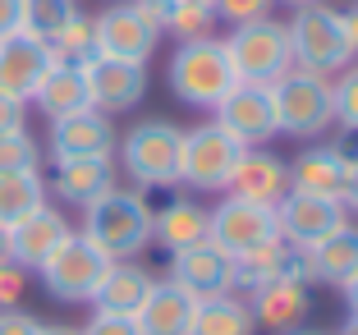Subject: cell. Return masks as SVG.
<instances>
[{"mask_svg":"<svg viewBox=\"0 0 358 335\" xmlns=\"http://www.w3.org/2000/svg\"><path fill=\"white\" fill-rule=\"evenodd\" d=\"M83 234L87 243L110 257V262H134L138 252L152 243V207L138 189H110L96 202L83 207Z\"/></svg>","mask_w":358,"mask_h":335,"instance_id":"1","label":"cell"},{"mask_svg":"<svg viewBox=\"0 0 358 335\" xmlns=\"http://www.w3.org/2000/svg\"><path fill=\"white\" fill-rule=\"evenodd\" d=\"M239 83L234 64L225 55L221 37H198V42H179L170 55V92L193 111H216L221 97Z\"/></svg>","mask_w":358,"mask_h":335,"instance_id":"2","label":"cell"},{"mask_svg":"<svg viewBox=\"0 0 358 335\" xmlns=\"http://www.w3.org/2000/svg\"><path fill=\"white\" fill-rule=\"evenodd\" d=\"M115 147H120V166L138 189H175L179 184L184 129H175L170 120H138Z\"/></svg>","mask_w":358,"mask_h":335,"instance_id":"3","label":"cell"},{"mask_svg":"<svg viewBox=\"0 0 358 335\" xmlns=\"http://www.w3.org/2000/svg\"><path fill=\"white\" fill-rule=\"evenodd\" d=\"M275 129L289 138H317L336 124V101H331V78L313 69H289L271 83Z\"/></svg>","mask_w":358,"mask_h":335,"instance_id":"4","label":"cell"},{"mask_svg":"<svg viewBox=\"0 0 358 335\" xmlns=\"http://www.w3.org/2000/svg\"><path fill=\"white\" fill-rule=\"evenodd\" d=\"M225 55L234 64V78L239 83H257V87H271L275 78L294 69V51H289V28L275 19H257V23H243L225 37Z\"/></svg>","mask_w":358,"mask_h":335,"instance_id":"5","label":"cell"},{"mask_svg":"<svg viewBox=\"0 0 358 335\" xmlns=\"http://www.w3.org/2000/svg\"><path fill=\"white\" fill-rule=\"evenodd\" d=\"M248 147L230 138L216 120L198 129H184V147H179V184H189L193 193H225L239 157Z\"/></svg>","mask_w":358,"mask_h":335,"instance_id":"6","label":"cell"},{"mask_svg":"<svg viewBox=\"0 0 358 335\" xmlns=\"http://www.w3.org/2000/svg\"><path fill=\"white\" fill-rule=\"evenodd\" d=\"M289 28V51H294V69H313V73H340L354 55L345 46V32H340V10L331 5H299L294 19L285 23Z\"/></svg>","mask_w":358,"mask_h":335,"instance_id":"7","label":"cell"},{"mask_svg":"<svg viewBox=\"0 0 358 335\" xmlns=\"http://www.w3.org/2000/svg\"><path fill=\"white\" fill-rule=\"evenodd\" d=\"M106 271H110V257H106L96 243H87L83 234H69V239L37 266L46 294L60 299V304H92V294H96V285H101Z\"/></svg>","mask_w":358,"mask_h":335,"instance_id":"8","label":"cell"},{"mask_svg":"<svg viewBox=\"0 0 358 335\" xmlns=\"http://www.w3.org/2000/svg\"><path fill=\"white\" fill-rule=\"evenodd\" d=\"M275 207H257V202L243 198H225L207 211V243L225 252V257H239V252L257 248V243L275 239Z\"/></svg>","mask_w":358,"mask_h":335,"instance_id":"9","label":"cell"},{"mask_svg":"<svg viewBox=\"0 0 358 335\" xmlns=\"http://www.w3.org/2000/svg\"><path fill=\"white\" fill-rule=\"evenodd\" d=\"M157 42H161V28H152V23L129 5V0H120V5H110V10H101L92 19V46H96V55L129 60V64H148L152 51H157Z\"/></svg>","mask_w":358,"mask_h":335,"instance_id":"10","label":"cell"},{"mask_svg":"<svg viewBox=\"0 0 358 335\" xmlns=\"http://www.w3.org/2000/svg\"><path fill=\"white\" fill-rule=\"evenodd\" d=\"M349 220L345 202L336 198H313V193H285L280 202H275V230H280V239L289 243V248H313V243H322L327 234H336L340 225Z\"/></svg>","mask_w":358,"mask_h":335,"instance_id":"11","label":"cell"},{"mask_svg":"<svg viewBox=\"0 0 358 335\" xmlns=\"http://www.w3.org/2000/svg\"><path fill=\"white\" fill-rule=\"evenodd\" d=\"M83 78H87V97H92V106L101 115L134 111L143 101V92H148V64L110 60V55H87Z\"/></svg>","mask_w":358,"mask_h":335,"instance_id":"12","label":"cell"},{"mask_svg":"<svg viewBox=\"0 0 358 335\" xmlns=\"http://www.w3.org/2000/svg\"><path fill=\"white\" fill-rule=\"evenodd\" d=\"M216 124H221L230 138H239L243 147L271 143V138L280 134V129H275L271 87H257V83H234L230 92L221 97V106H216Z\"/></svg>","mask_w":358,"mask_h":335,"instance_id":"13","label":"cell"},{"mask_svg":"<svg viewBox=\"0 0 358 335\" xmlns=\"http://www.w3.org/2000/svg\"><path fill=\"white\" fill-rule=\"evenodd\" d=\"M170 280L193 299H221L234 294V257H225L216 243H193L184 252H170Z\"/></svg>","mask_w":358,"mask_h":335,"instance_id":"14","label":"cell"},{"mask_svg":"<svg viewBox=\"0 0 358 335\" xmlns=\"http://www.w3.org/2000/svg\"><path fill=\"white\" fill-rule=\"evenodd\" d=\"M51 64H55L51 46L37 42V37H28V32L0 37V92L28 106L32 92L42 87V78H46Z\"/></svg>","mask_w":358,"mask_h":335,"instance_id":"15","label":"cell"},{"mask_svg":"<svg viewBox=\"0 0 358 335\" xmlns=\"http://www.w3.org/2000/svg\"><path fill=\"white\" fill-rule=\"evenodd\" d=\"M51 161H78V157H110L115 152V124L110 115H101L96 106L74 111L64 120H51Z\"/></svg>","mask_w":358,"mask_h":335,"instance_id":"16","label":"cell"},{"mask_svg":"<svg viewBox=\"0 0 358 335\" xmlns=\"http://www.w3.org/2000/svg\"><path fill=\"white\" fill-rule=\"evenodd\" d=\"M308 285H313V280H308L303 271H289V276H280V280L253 290V299H248L253 322L266 326V331H275V335L299 331V326H303V317H308V308H313Z\"/></svg>","mask_w":358,"mask_h":335,"instance_id":"17","label":"cell"},{"mask_svg":"<svg viewBox=\"0 0 358 335\" xmlns=\"http://www.w3.org/2000/svg\"><path fill=\"white\" fill-rule=\"evenodd\" d=\"M69 234H74L69 220L46 202V207H37L32 216H23L19 225H10V262L23 266V271H37Z\"/></svg>","mask_w":358,"mask_h":335,"instance_id":"18","label":"cell"},{"mask_svg":"<svg viewBox=\"0 0 358 335\" xmlns=\"http://www.w3.org/2000/svg\"><path fill=\"white\" fill-rule=\"evenodd\" d=\"M225 193L243 202H257V207H275L289 193V166L280 157H271V152H262V147H248L239 157V166H234Z\"/></svg>","mask_w":358,"mask_h":335,"instance_id":"19","label":"cell"},{"mask_svg":"<svg viewBox=\"0 0 358 335\" xmlns=\"http://www.w3.org/2000/svg\"><path fill=\"white\" fill-rule=\"evenodd\" d=\"M345 179H349V152L345 147H308L299 152L289 166V189L313 193V198H345Z\"/></svg>","mask_w":358,"mask_h":335,"instance_id":"20","label":"cell"},{"mask_svg":"<svg viewBox=\"0 0 358 335\" xmlns=\"http://www.w3.org/2000/svg\"><path fill=\"white\" fill-rule=\"evenodd\" d=\"M157 276L138 262H110V271L101 276L92 294V313H110V317H138V308L148 304Z\"/></svg>","mask_w":358,"mask_h":335,"instance_id":"21","label":"cell"},{"mask_svg":"<svg viewBox=\"0 0 358 335\" xmlns=\"http://www.w3.org/2000/svg\"><path fill=\"white\" fill-rule=\"evenodd\" d=\"M193 313H198V299L184 294L175 280H157L148 294V304L138 308V331L143 335H189L193 331Z\"/></svg>","mask_w":358,"mask_h":335,"instance_id":"22","label":"cell"},{"mask_svg":"<svg viewBox=\"0 0 358 335\" xmlns=\"http://www.w3.org/2000/svg\"><path fill=\"white\" fill-rule=\"evenodd\" d=\"M51 189L69 207H87L101 193L115 189V161L110 157H78V161H55Z\"/></svg>","mask_w":358,"mask_h":335,"instance_id":"23","label":"cell"},{"mask_svg":"<svg viewBox=\"0 0 358 335\" xmlns=\"http://www.w3.org/2000/svg\"><path fill=\"white\" fill-rule=\"evenodd\" d=\"M289 271H303V252L289 248V243L275 234V239H266V243H257V248L234 257V290L253 294V290H262V285L280 280V276H289Z\"/></svg>","mask_w":358,"mask_h":335,"instance_id":"24","label":"cell"},{"mask_svg":"<svg viewBox=\"0 0 358 335\" xmlns=\"http://www.w3.org/2000/svg\"><path fill=\"white\" fill-rule=\"evenodd\" d=\"M303 271L308 280H322V285H345L349 276L358 271V225H340L336 234H327L322 243L303 248Z\"/></svg>","mask_w":358,"mask_h":335,"instance_id":"25","label":"cell"},{"mask_svg":"<svg viewBox=\"0 0 358 335\" xmlns=\"http://www.w3.org/2000/svg\"><path fill=\"white\" fill-rule=\"evenodd\" d=\"M32 101H37V111H42L46 120H64V115H74V111H87V106H92V97H87L83 64L55 60L51 69H46L42 87L32 92Z\"/></svg>","mask_w":358,"mask_h":335,"instance_id":"26","label":"cell"},{"mask_svg":"<svg viewBox=\"0 0 358 335\" xmlns=\"http://www.w3.org/2000/svg\"><path fill=\"white\" fill-rule=\"evenodd\" d=\"M152 243H161L166 252L207 243V207H198L193 198H175L161 211H152Z\"/></svg>","mask_w":358,"mask_h":335,"instance_id":"27","label":"cell"},{"mask_svg":"<svg viewBox=\"0 0 358 335\" xmlns=\"http://www.w3.org/2000/svg\"><path fill=\"white\" fill-rule=\"evenodd\" d=\"M257 322L248 313L239 294H221V299H202L193 313V331L189 335H253Z\"/></svg>","mask_w":358,"mask_h":335,"instance_id":"28","label":"cell"},{"mask_svg":"<svg viewBox=\"0 0 358 335\" xmlns=\"http://www.w3.org/2000/svg\"><path fill=\"white\" fill-rule=\"evenodd\" d=\"M37 207H46V179L42 170H14L0 175V225L10 230L23 216H32Z\"/></svg>","mask_w":358,"mask_h":335,"instance_id":"29","label":"cell"},{"mask_svg":"<svg viewBox=\"0 0 358 335\" xmlns=\"http://www.w3.org/2000/svg\"><path fill=\"white\" fill-rule=\"evenodd\" d=\"M74 14H78V0H23V23H19V32H28V37H37V42L51 46L55 32L74 19Z\"/></svg>","mask_w":358,"mask_h":335,"instance_id":"30","label":"cell"},{"mask_svg":"<svg viewBox=\"0 0 358 335\" xmlns=\"http://www.w3.org/2000/svg\"><path fill=\"white\" fill-rule=\"evenodd\" d=\"M51 55H55V60H69V64H83L87 55H96V46H92V19H87L83 10H78L74 19L55 32Z\"/></svg>","mask_w":358,"mask_h":335,"instance_id":"31","label":"cell"},{"mask_svg":"<svg viewBox=\"0 0 358 335\" xmlns=\"http://www.w3.org/2000/svg\"><path fill=\"white\" fill-rule=\"evenodd\" d=\"M14 170H42V147L28 129L0 134V175H14Z\"/></svg>","mask_w":358,"mask_h":335,"instance_id":"32","label":"cell"},{"mask_svg":"<svg viewBox=\"0 0 358 335\" xmlns=\"http://www.w3.org/2000/svg\"><path fill=\"white\" fill-rule=\"evenodd\" d=\"M211 23H216V10H202V5H170L166 32L179 37V42H198V37H211Z\"/></svg>","mask_w":358,"mask_h":335,"instance_id":"33","label":"cell"},{"mask_svg":"<svg viewBox=\"0 0 358 335\" xmlns=\"http://www.w3.org/2000/svg\"><path fill=\"white\" fill-rule=\"evenodd\" d=\"M331 101H336V124L358 134V64L340 69V78L331 83Z\"/></svg>","mask_w":358,"mask_h":335,"instance_id":"34","label":"cell"},{"mask_svg":"<svg viewBox=\"0 0 358 335\" xmlns=\"http://www.w3.org/2000/svg\"><path fill=\"white\" fill-rule=\"evenodd\" d=\"M271 5H275V0H216L211 10H216V19L230 23V28H243V23L271 19Z\"/></svg>","mask_w":358,"mask_h":335,"instance_id":"35","label":"cell"},{"mask_svg":"<svg viewBox=\"0 0 358 335\" xmlns=\"http://www.w3.org/2000/svg\"><path fill=\"white\" fill-rule=\"evenodd\" d=\"M23 290H28V271L14 266V262H5L0 266V308H19Z\"/></svg>","mask_w":358,"mask_h":335,"instance_id":"36","label":"cell"},{"mask_svg":"<svg viewBox=\"0 0 358 335\" xmlns=\"http://www.w3.org/2000/svg\"><path fill=\"white\" fill-rule=\"evenodd\" d=\"M78 335H143L134 317H110V313H92V322Z\"/></svg>","mask_w":358,"mask_h":335,"instance_id":"37","label":"cell"},{"mask_svg":"<svg viewBox=\"0 0 358 335\" xmlns=\"http://www.w3.org/2000/svg\"><path fill=\"white\" fill-rule=\"evenodd\" d=\"M37 317L23 308H0V335H37Z\"/></svg>","mask_w":358,"mask_h":335,"instance_id":"38","label":"cell"},{"mask_svg":"<svg viewBox=\"0 0 358 335\" xmlns=\"http://www.w3.org/2000/svg\"><path fill=\"white\" fill-rule=\"evenodd\" d=\"M23 115H28V106L0 92V134H14V129H28V124H23Z\"/></svg>","mask_w":358,"mask_h":335,"instance_id":"39","label":"cell"},{"mask_svg":"<svg viewBox=\"0 0 358 335\" xmlns=\"http://www.w3.org/2000/svg\"><path fill=\"white\" fill-rule=\"evenodd\" d=\"M129 5H134V10L143 14V19H148L152 28L166 32V19H170V5H175V0H129Z\"/></svg>","mask_w":358,"mask_h":335,"instance_id":"40","label":"cell"},{"mask_svg":"<svg viewBox=\"0 0 358 335\" xmlns=\"http://www.w3.org/2000/svg\"><path fill=\"white\" fill-rule=\"evenodd\" d=\"M19 23H23V0H0V37L19 32Z\"/></svg>","mask_w":358,"mask_h":335,"instance_id":"41","label":"cell"},{"mask_svg":"<svg viewBox=\"0 0 358 335\" xmlns=\"http://www.w3.org/2000/svg\"><path fill=\"white\" fill-rule=\"evenodd\" d=\"M340 32H345V46H349V55L358 60V5L340 10Z\"/></svg>","mask_w":358,"mask_h":335,"instance_id":"42","label":"cell"},{"mask_svg":"<svg viewBox=\"0 0 358 335\" xmlns=\"http://www.w3.org/2000/svg\"><path fill=\"white\" fill-rule=\"evenodd\" d=\"M340 202H345V211L358 216V152L349 157V179H345V198H340Z\"/></svg>","mask_w":358,"mask_h":335,"instance_id":"43","label":"cell"},{"mask_svg":"<svg viewBox=\"0 0 358 335\" xmlns=\"http://www.w3.org/2000/svg\"><path fill=\"white\" fill-rule=\"evenodd\" d=\"M340 290H345V308H349V317H358V271L349 276V280L340 285Z\"/></svg>","mask_w":358,"mask_h":335,"instance_id":"44","label":"cell"},{"mask_svg":"<svg viewBox=\"0 0 358 335\" xmlns=\"http://www.w3.org/2000/svg\"><path fill=\"white\" fill-rule=\"evenodd\" d=\"M37 335H78V331H74V326H46L42 322V326H37Z\"/></svg>","mask_w":358,"mask_h":335,"instance_id":"45","label":"cell"},{"mask_svg":"<svg viewBox=\"0 0 358 335\" xmlns=\"http://www.w3.org/2000/svg\"><path fill=\"white\" fill-rule=\"evenodd\" d=\"M10 262V230H5V225H0V266Z\"/></svg>","mask_w":358,"mask_h":335,"instance_id":"46","label":"cell"},{"mask_svg":"<svg viewBox=\"0 0 358 335\" xmlns=\"http://www.w3.org/2000/svg\"><path fill=\"white\" fill-rule=\"evenodd\" d=\"M340 335H358V317H349V322L340 326Z\"/></svg>","mask_w":358,"mask_h":335,"instance_id":"47","label":"cell"},{"mask_svg":"<svg viewBox=\"0 0 358 335\" xmlns=\"http://www.w3.org/2000/svg\"><path fill=\"white\" fill-rule=\"evenodd\" d=\"M175 5H202V10H211L216 0H175Z\"/></svg>","mask_w":358,"mask_h":335,"instance_id":"48","label":"cell"},{"mask_svg":"<svg viewBox=\"0 0 358 335\" xmlns=\"http://www.w3.org/2000/svg\"><path fill=\"white\" fill-rule=\"evenodd\" d=\"M280 5H294V10H299V5H317V0H280Z\"/></svg>","mask_w":358,"mask_h":335,"instance_id":"49","label":"cell"},{"mask_svg":"<svg viewBox=\"0 0 358 335\" xmlns=\"http://www.w3.org/2000/svg\"><path fill=\"white\" fill-rule=\"evenodd\" d=\"M285 335H322V331H303V326H299V331H285Z\"/></svg>","mask_w":358,"mask_h":335,"instance_id":"50","label":"cell"}]
</instances>
